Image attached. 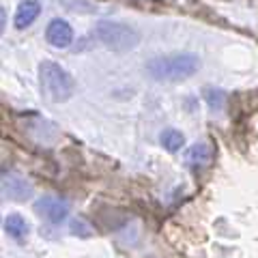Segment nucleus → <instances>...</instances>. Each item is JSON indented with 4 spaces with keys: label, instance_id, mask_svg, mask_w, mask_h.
<instances>
[{
    "label": "nucleus",
    "instance_id": "f257e3e1",
    "mask_svg": "<svg viewBox=\"0 0 258 258\" xmlns=\"http://www.w3.org/2000/svg\"><path fill=\"white\" fill-rule=\"evenodd\" d=\"M200 69V58L196 54H172L153 58L147 64V71L157 82H179L191 78Z\"/></svg>",
    "mask_w": 258,
    "mask_h": 258
},
{
    "label": "nucleus",
    "instance_id": "20e7f679",
    "mask_svg": "<svg viewBox=\"0 0 258 258\" xmlns=\"http://www.w3.org/2000/svg\"><path fill=\"white\" fill-rule=\"evenodd\" d=\"M35 211L47 222L60 224V222H64V217L69 215V203L58 196H41L35 203Z\"/></svg>",
    "mask_w": 258,
    "mask_h": 258
},
{
    "label": "nucleus",
    "instance_id": "9b49d317",
    "mask_svg": "<svg viewBox=\"0 0 258 258\" xmlns=\"http://www.w3.org/2000/svg\"><path fill=\"white\" fill-rule=\"evenodd\" d=\"M205 99H207L211 110H222L226 95H224V91H220V88H205Z\"/></svg>",
    "mask_w": 258,
    "mask_h": 258
},
{
    "label": "nucleus",
    "instance_id": "0eeeda50",
    "mask_svg": "<svg viewBox=\"0 0 258 258\" xmlns=\"http://www.w3.org/2000/svg\"><path fill=\"white\" fill-rule=\"evenodd\" d=\"M5 196H9L11 200H26L32 196V185L28 181H24L22 176H5L3 181Z\"/></svg>",
    "mask_w": 258,
    "mask_h": 258
},
{
    "label": "nucleus",
    "instance_id": "39448f33",
    "mask_svg": "<svg viewBox=\"0 0 258 258\" xmlns=\"http://www.w3.org/2000/svg\"><path fill=\"white\" fill-rule=\"evenodd\" d=\"M45 37H47V43H52L54 47H69L71 41H74V30L64 20L56 18L47 24V30H45Z\"/></svg>",
    "mask_w": 258,
    "mask_h": 258
},
{
    "label": "nucleus",
    "instance_id": "1a4fd4ad",
    "mask_svg": "<svg viewBox=\"0 0 258 258\" xmlns=\"http://www.w3.org/2000/svg\"><path fill=\"white\" fill-rule=\"evenodd\" d=\"M28 230H30V224L24 220L20 213H9V215L5 217V232H7L9 237L22 239V237L28 235Z\"/></svg>",
    "mask_w": 258,
    "mask_h": 258
},
{
    "label": "nucleus",
    "instance_id": "6e6552de",
    "mask_svg": "<svg viewBox=\"0 0 258 258\" xmlns=\"http://www.w3.org/2000/svg\"><path fill=\"white\" fill-rule=\"evenodd\" d=\"M39 13H41V5L37 0H24V3H20L18 11H15V28L22 30L30 26L39 18Z\"/></svg>",
    "mask_w": 258,
    "mask_h": 258
},
{
    "label": "nucleus",
    "instance_id": "f8f14e48",
    "mask_svg": "<svg viewBox=\"0 0 258 258\" xmlns=\"http://www.w3.org/2000/svg\"><path fill=\"white\" fill-rule=\"evenodd\" d=\"M71 232H74V235H80V237H91L93 228L84 220H80L78 217V220H71Z\"/></svg>",
    "mask_w": 258,
    "mask_h": 258
},
{
    "label": "nucleus",
    "instance_id": "f03ea898",
    "mask_svg": "<svg viewBox=\"0 0 258 258\" xmlns=\"http://www.w3.org/2000/svg\"><path fill=\"white\" fill-rule=\"evenodd\" d=\"M39 80H41V91L50 101L60 103L67 101L74 95V80L60 64L52 60H43L39 64Z\"/></svg>",
    "mask_w": 258,
    "mask_h": 258
},
{
    "label": "nucleus",
    "instance_id": "423d86ee",
    "mask_svg": "<svg viewBox=\"0 0 258 258\" xmlns=\"http://www.w3.org/2000/svg\"><path fill=\"white\" fill-rule=\"evenodd\" d=\"M215 157V149L211 142H196L185 151V164L189 168H207Z\"/></svg>",
    "mask_w": 258,
    "mask_h": 258
},
{
    "label": "nucleus",
    "instance_id": "7ed1b4c3",
    "mask_svg": "<svg viewBox=\"0 0 258 258\" xmlns=\"http://www.w3.org/2000/svg\"><path fill=\"white\" fill-rule=\"evenodd\" d=\"M93 37L114 52H129L140 43V32L116 22H99L93 30Z\"/></svg>",
    "mask_w": 258,
    "mask_h": 258
},
{
    "label": "nucleus",
    "instance_id": "9d476101",
    "mask_svg": "<svg viewBox=\"0 0 258 258\" xmlns=\"http://www.w3.org/2000/svg\"><path fill=\"white\" fill-rule=\"evenodd\" d=\"M159 142L166 151L176 153V151H181V147H185V136L181 132H176V129H166V132L159 136Z\"/></svg>",
    "mask_w": 258,
    "mask_h": 258
}]
</instances>
